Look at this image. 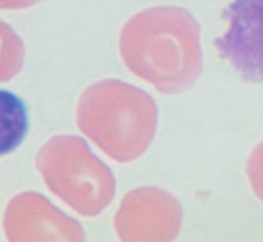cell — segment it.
<instances>
[{"label":"cell","mask_w":263,"mask_h":242,"mask_svg":"<svg viewBox=\"0 0 263 242\" xmlns=\"http://www.w3.org/2000/svg\"><path fill=\"white\" fill-rule=\"evenodd\" d=\"M228 31L215 41L240 78L263 84V0H234L222 14Z\"/></svg>","instance_id":"7a4b0ae2"},{"label":"cell","mask_w":263,"mask_h":242,"mask_svg":"<svg viewBox=\"0 0 263 242\" xmlns=\"http://www.w3.org/2000/svg\"><path fill=\"white\" fill-rule=\"evenodd\" d=\"M22 41L5 23L0 22V81H8L21 69Z\"/></svg>","instance_id":"277c9868"},{"label":"cell","mask_w":263,"mask_h":242,"mask_svg":"<svg viewBox=\"0 0 263 242\" xmlns=\"http://www.w3.org/2000/svg\"><path fill=\"white\" fill-rule=\"evenodd\" d=\"M28 131L27 108L18 95L0 90V156L14 151Z\"/></svg>","instance_id":"3957f363"},{"label":"cell","mask_w":263,"mask_h":242,"mask_svg":"<svg viewBox=\"0 0 263 242\" xmlns=\"http://www.w3.org/2000/svg\"><path fill=\"white\" fill-rule=\"evenodd\" d=\"M112 112L115 114V117L108 119V118H104L103 122L105 123L107 127H110L112 125H116L115 131L113 132L120 135L121 130H122V126H130V123L133 122V117H131L130 109L127 108H112Z\"/></svg>","instance_id":"8992f818"},{"label":"cell","mask_w":263,"mask_h":242,"mask_svg":"<svg viewBox=\"0 0 263 242\" xmlns=\"http://www.w3.org/2000/svg\"><path fill=\"white\" fill-rule=\"evenodd\" d=\"M248 173L254 191L263 201V144H261L252 154L248 166Z\"/></svg>","instance_id":"5b68a950"},{"label":"cell","mask_w":263,"mask_h":242,"mask_svg":"<svg viewBox=\"0 0 263 242\" xmlns=\"http://www.w3.org/2000/svg\"><path fill=\"white\" fill-rule=\"evenodd\" d=\"M121 54L126 64L140 78L163 87L166 66V94L190 89L202 71L199 31L189 35H121Z\"/></svg>","instance_id":"6da1fadb"}]
</instances>
